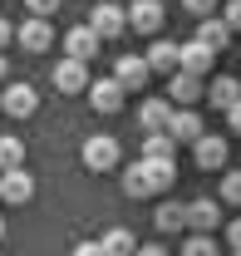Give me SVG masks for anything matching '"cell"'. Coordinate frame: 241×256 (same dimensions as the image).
<instances>
[{
	"mask_svg": "<svg viewBox=\"0 0 241 256\" xmlns=\"http://www.w3.org/2000/svg\"><path fill=\"white\" fill-rule=\"evenodd\" d=\"M226 138L222 133H202L197 143H192V158H197V168H207V172H216V168H226Z\"/></svg>",
	"mask_w": 241,
	"mask_h": 256,
	"instance_id": "cell-7",
	"label": "cell"
},
{
	"mask_svg": "<svg viewBox=\"0 0 241 256\" xmlns=\"http://www.w3.org/2000/svg\"><path fill=\"white\" fill-rule=\"evenodd\" d=\"M5 168H25V143L15 133H0V172Z\"/></svg>",
	"mask_w": 241,
	"mask_h": 256,
	"instance_id": "cell-25",
	"label": "cell"
},
{
	"mask_svg": "<svg viewBox=\"0 0 241 256\" xmlns=\"http://www.w3.org/2000/svg\"><path fill=\"white\" fill-rule=\"evenodd\" d=\"M123 192H128V197H158V192H152V178H148V162H143V158L133 162V168H123Z\"/></svg>",
	"mask_w": 241,
	"mask_h": 256,
	"instance_id": "cell-20",
	"label": "cell"
},
{
	"mask_svg": "<svg viewBox=\"0 0 241 256\" xmlns=\"http://www.w3.org/2000/svg\"><path fill=\"white\" fill-rule=\"evenodd\" d=\"M232 256H241V252H232Z\"/></svg>",
	"mask_w": 241,
	"mask_h": 256,
	"instance_id": "cell-38",
	"label": "cell"
},
{
	"mask_svg": "<svg viewBox=\"0 0 241 256\" xmlns=\"http://www.w3.org/2000/svg\"><path fill=\"white\" fill-rule=\"evenodd\" d=\"M133 256H168V246H143V242H138V252Z\"/></svg>",
	"mask_w": 241,
	"mask_h": 256,
	"instance_id": "cell-35",
	"label": "cell"
},
{
	"mask_svg": "<svg viewBox=\"0 0 241 256\" xmlns=\"http://www.w3.org/2000/svg\"><path fill=\"white\" fill-rule=\"evenodd\" d=\"M226 128H232V133H241V98L226 108Z\"/></svg>",
	"mask_w": 241,
	"mask_h": 256,
	"instance_id": "cell-33",
	"label": "cell"
},
{
	"mask_svg": "<svg viewBox=\"0 0 241 256\" xmlns=\"http://www.w3.org/2000/svg\"><path fill=\"white\" fill-rule=\"evenodd\" d=\"M182 256H222V252H216L212 232H192V236L182 242Z\"/></svg>",
	"mask_w": 241,
	"mask_h": 256,
	"instance_id": "cell-26",
	"label": "cell"
},
{
	"mask_svg": "<svg viewBox=\"0 0 241 256\" xmlns=\"http://www.w3.org/2000/svg\"><path fill=\"white\" fill-rule=\"evenodd\" d=\"M172 153H178V143H172V133H168V128L143 133V158H172Z\"/></svg>",
	"mask_w": 241,
	"mask_h": 256,
	"instance_id": "cell-23",
	"label": "cell"
},
{
	"mask_svg": "<svg viewBox=\"0 0 241 256\" xmlns=\"http://www.w3.org/2000/svg\"><path fill=\"white\" fill-rule=\"evenodd\" d=\"M89 25L98 30V40H118V34L128 30V5H114V0L94 5V10H89Z\"/></svg>",
	"mask_w": 241,
	"mask_h": 256,
	"instance_id": "cell-2",
	"label": "cell"
},
{
	"mask_svg": "<svg viewBox=\"0 0 241 256\" xmlns=\"http://www.w3.org/2000/svg\"><path fill=\"white\" fill-rule=\"evenodd\" d=\"M84 94H89L94 114H118V108H123V94H128V89H123L118 79H94Z\"/></svg>",
	"mask_w": 241,
	"mask_h": 256,
	"instance_id": "cell-8",
	"label": "cell"
},
{
	"mask_svg": "<svg viewBox=\"0 0 241 256\" xmlns=\"http://www.w3.org/2000/svg\"><path fill=\"white\" fill-rule=\"evenodd\" d=\"M168 118H172V98H143V104H138V128H143V133L168 128Z\"/></svg>",
	"mask_w": 241,
	"mask_h": 256,
	"instance_id": "cell-15",
	"label": "cell"
},
{
	"mask_svg": "<svg viewBox=\"0 0 241 256\" xmlns=\"http://www.w3.org/2000/svg\"><path fill=\"white\" fill-rule=\"evenodd\" d=\"M226 246L241 252V217H236V222H226Z\"/></svg>",
	"mask_w": 241,
	"mask_h": 256,
	"instance_id": "cell-31",
	"label": "cell"
},
{
	"mask_svg": "<svg viewBox=\"0 0 241 256\" xmlns=\"http://www.w3.org/2000/svg\"><path fill=\"white\" fill-rule=\"evenodd\" d=\"M207 98H212V108H222V114H226V108L241 98V79H232V74H216V79L207 84Z\"/></svg>",
	"mask_w": 241,
	"mask_h": 256,
	"instance_id": "cell-19",
	"label": "cell"
},
{
	"mask_svg": "<svg viewBox=\"0 0 241 256\" xmlns=\"http://www.w3.org/2000/svg\"><path fill=\"white\" fill-rule=\"evenodd\" d=\"M222 20H226V25L241 34V0H226V5H222Z\"/></svg>",
	"mask_w": 241,
	"mask_h": 256,
	"instance_id": "cell-29",
	"label": "cell"
},
{
	"mask_svg": "<svg viewBox=\"0 0 241 256\" xmlns=\"http://www.w3.org/2000/svg\"><path fill=\"white\" fill-rule=\"evenodd\" d=\"M168 133H172V143H197L207 128H202V118H197L192 108H172V118H168Z\"/></svg>",
	"mask_w": 241,
	"mask_h": 256,
	"instance_id": "cell-16",
	"label": "cell"
},
{
	"mask_svg": "<svg viewBox=\"0 0 241 256\" xmlns=\"http://www.w3.org/2000/svg\"><path fill=\"white\" fill-rule=\"evenodd\" d=\"M202 94H207V84H202L197 74H187V69H172V79H168V98H172V104H182V108H187V104H197Z\"/></svg>",
	"mask_w": 241,
	"mask_h": 256,
	"instance_id": "cell-12",
	"label": "cell"
},
{
	"mask_svg": "<svg viewBox=\"0 0 241 256\" xmlns=\"http://www.w3.org/2000/svg\"><path fill=\"white\" fill-rule=\"evenodd\" d=\"M50 79H54V89H60V94H84V89H89V64L74 60V54H64V60L54 64V74H50Z\"/></svg>",
	"mask_w": 241,
	"mask_h": 256,
	"instance_id": "cell-5",
	"label": "cell"
},
{
	"mask_svg": "<svg viewBox=\"0 0 241 256\" xmlns=\"http://www.w3.org/2000/svg\"><path fill=\"white\" fill-rule=\"evenodd\" d=\"M182 10L202 20V15H216V0H182Z\"/></svg>",
	"mask_w": 241,
	"mask_h": 256,
	"instance_id": "cell-28",
	"label": "cell"
},
{
	"mask_svg": "<svg viewBox=\"0 0 241 256\" xmlns=\"http://www.w3.org/2000/svg\"><path fill=\"white\" fill-rule=\"evenodd\" d=\"M5 74H10V60H5V50H0V79H5Z\"/></svg>",
	"mask_w": 241,
	"mask_h": 256,
	"instance_id": "cell-36",
	"label": "cell"
},
{
	"mask_svg": "<svg viewBox=\"0 0 241 256\" xmlns=\"http://www.w3.org/2000/svg\"><path fill=\"white\" fill-rule=\"evenodd\" d=\"M0 108L10 118H30L34 108H40V94H34L30 84H10V89H0Z\"/></svg>",
	"mask_w": 241,
	"mask_h": 256,
	"instance_id": "cell-10",
	"label": "cell"
},
{
	"mask_svg": "<svg viewBox=\"0 0 241 256\" xmlns=\"http://www.w3.org/2000/svg\"><path fill=\"white\" fill-rule=\"evenodd\" d=\"M222 202H226V207H241V168L222 178Z\"/></svg>",
	"mask_w": 241,
	"mask_h": 256,
	"instance_id": "cell-27",
	"label": "cell"
},
{
	"mask_svg": "<svg viewBox=\"0 0 241 256\" xmlns=\"http://www.w3.org/2000/svg\"><path fill=\"white\" fill-rule=\"evenodd\" d=\"M212 64H216V50L212 44H202V40H187L178 54V69H187V74H197V79H207Z\"/></svg>",
	"mask_w": 241,
	"mask_h": 256,
	"instance_id": "cell-9",
	"label": "cell"
},
{
	"mask_svg": "<svg viewBox=\"0 0 241 256\" xmlns=\"http://www.w3.org/2000/svg\"><path fill=\"white\" fill-rule=\"evenodd\" d=\"M118 138H108V133H94L89 143H84V168L89 172H114L118 168Z\"/></svg>",
	"mask_w": 241,
	"mask_h": 256,
	"instance_id": "cell-1",
	"label": "cell"
},
{
	"mask_svg": "<svg viewBox=\"0 0 241 256\" xmlns=\"http://www.w3.org/2000/svg\"><path fill=\"white\" fill-rule=\"evenodd\" d=\"M74 256H104V242H79Z\"/></svg>",
	"mask_w": 241,
	"mask_h": 256,
	"instance_id": "cell-32",
	"label": "cell"
},
{
	"mask_svg": "<svg viewBox=\"0 0 241 256\" xmlns=\"http://www.w3.org/2000/svg\"><path fill=\"white\" fill-rule=\"evenodd\" d=\"M114 79H118L123 89H143V84L152 79V69H148V60H143V54H123V60L114 64Z\"/></svg>",
	"mask_w": 241,
	"mask_h": 256,
	"instance_id": "cell-14",
	"label": "cell"
},
{
	"mask_svg": "<svg viewBox=\"0 0 241 256\" xmlns=\"http://www.w3.org/2000/svg\"><path fill=\"white\" fill-rule=\"evenodd\" d=\"M98 242H104V256H133L138 252V236H133L128 226H108Z\"/></svg>",
	"mask_w": 241,
	"mask_h": 256,
	"instance_id": "cell-21",
	"label": "cell"
},
{
	"mask_svg": "<svg viewBox=\"0 0 241 256\" xmlns=\"http://www.w3.org/2000/svg\"><path fill=\"white\" fill-rule=\"evenodd\" d=\"M15 40H20V50H25V54H44V50L54 44V30H50V20H44V15H30V20H20V25H15Z\"/></svg>",
	"mask_w": 241,
	"mask_h": 256,
	"instance_id": "cell-3",
	"label": "cell"
},
{
	"mask_svg": "<svg viewBox=\"0 0 241 256\" xmlns=\"http://www.w3.org/2000/svg\"><path fill=\"white\" fill-rule=\"evenodd\" d=\"M148 162V178H152V192H168L178 182V162L172 158H143Z\"/></svg>",
	"mask_w": 241,
	"mask_h": 256,
	"instance_id": "cell-22",
	"label": "cell"
},
{
	"mask_svg": "<svg viewBox=\"0 0 241 256\" xmlns=\"http://www.w3.org/2000/svg\"><path fill=\"white\" fill-rule=\"evenodd\" d=\"M232 34H236V30H232L222 15H202V20H197V40L212 44V50H226V44H232Z\"/></svg>",
	"mask_w": 241,
	"mask_h": 256,
	"instance_id": "cell-18",
	"label": "cell"
},
{
	"mask_svg": "<svg viewBox=\"0 0 241 256\" xmlns=\"http://www.w3.org/2000/svg\"><path fill=\"white\" fill-rule=\"evenodd\" d=\"M98 50H104V40H98L94 25H74V30L64 34V54H74V60H84V64H89Z\"/></svg>",
	"mask_w": 241,
	"mask_h": 256,
	"instance_id": "cell-11",
	"label": "cell"
},
{
	"mask_svg": "<svg viewBox=\"0 0 241 256\" xmlns=\"http://www.w3.org/2000/svg\"><path fill=\"white\" fill-rule=\"evenodd\" d=\"M162 20H168L162 0H133V5H128V30H138V34H158Z\"/></svg>",
	"mask_w": 241,
	"mask_h": 256,
	"instance_id": "cell-6",
	"label": "cell"
},
{
	"mask_svg": "<svg viewBox=\"0 0 241 256\" xmlns=\"http://www.w3.org/2000/svg\"><path fill=\"white\" fill-rule=\"evenodd\" d=\"M10 40H15V25H10V20H5V15H0V50H5V44H10Z\"/></svg>",
	"mask_w": 241,
	"mask_h": 256,
	"instance_id": "cell-34",
	"label": "cell"
},
{
	"mask_svg": "<svg viewBox=\"0 0 241 256\" xmlns=\"http://www.w3.org/2000/svg\"><path fill=\"white\" fill-rule=\"evenodd\" d=\"M178 54H182L178 40H152V50L143 54V60H148L152 74H172V69H178Z\"/></svg>",
	"mask_w": 241,
	"mask_h": 256,
	"instance_id": "cell-17",
	"label": "cell"
},
{
	"mask_svg": "<svg viewBox=\"0 0 241 256\" xmlns=\"http://www.w3.org/2000/svg\"><path fill=\"white\" fill-rule=\"evenodd\" d=\"M187 226H192V232H216V226H222V202H216V197L187 202Z\"/></svg>",
	"mask_w": 241,
	"mask_h": 256,
	"instance_id": "cell-13",
	"label": "cell"
},
{
	"mask_svg": "<svg viewBox=\"0 0 241 256\" xmlns=\"http://www.w3.org/2000/svg\"><path fill=\"white\" fill-rule=\"evenodd\" d=\"M25 10H30V15H44V20H50V15L60 10V0H25Z\"/></svg>",
	"mask_w": 241,
	"mask_h": 256,
	"instance_id": "cell-30",
	"label": "cell"
},
{
	"mask_svg": "<svg viewBox=\"0 0 241 256\" xmlns=\"http://www.w3.org/2000/svg\"><path fill=\"white\" fill-rule=\"evenodd\" d=\"M30 197H34V178L25 168H5V172H0V202H5V207H25Z\"/></svg>",
	"mask_w": 241,
	"mask_h": 256,
	"instance_id": "cell-4",
	"label": "cell"
},
{
	"mask_svg": "<svg viewBox=\"0 0 241 256\" xmlns=\"http://www.w3.org/2000/svg\"><path fill=\"white\" fill-rule=\"evenodd\" d=\"M0 242H5V217H0Z\"/></svg>",
	"mask_w": 241,
	"mask_h": 256,
	"instance_id": "cell-37",
	"label": "cell"
},
{
	"mask_svg": "<svg viewBox=\"0 0 241 256\" xmlns=\"http://www.w3.org/2000/svg\"><path fill=\"white\" fill-rule=\"evenodd\" d=\"M152 222H158V232H182V226H187V207H178V202H162V207L152 212Z\"/></svg>",
	"mask_w": 241,
	"mask_h": 256,
	"instance_id": "cell-24",
	"label": "cell"
}]
</instances>
